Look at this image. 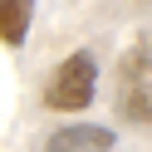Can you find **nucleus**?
<instances>
[{"label":"nucleus","mask_w":152,"mask_h":152,"mask_svg":"<svg viewBox=\"0 0 152 152\" xmlns=\"http://www.w3.org/2000/svg\"><path fill=\"white\" fill-rule=\"evenodd\" d=\"M118 113L137 128H152V30L118 59Z\"/></svg>","instance_id":"1"},{"label":"nucleus","mask_w":152,"mask_h":152,"mask_svg":"<svg viewBox=\"0 0 152 152\" xmlns=\"http://www.w3.org/2000/svg\"><path fill=\"white\" fill-rule=\"evenodd\" d=\"M93 88H98V64H93L88 49H74L69 59L54 69L49 88H44V103L49 108H64V113H79L93 103Z\"/></svg>","instance_id":"2"},{"label":"nucleus","mask_w":152,"mask_h":152,"mask_svg":"<svg viewBox=\"0 0 152 152\" xmlns=\"http://www.w3.org/2000/svg\"><path fill=\"white\" fill-rule=\"evenodd\" d=\"M44 152H113V132L108 128H93V123H79V128L54 132Z\"/></svg>","instance_id":"3"},{"label":"nucleus","mask_w":152,"mask_h":152,"mask_svg":"<svg viewBox=\"0 0 152 152\" xmlns=\"http://www.w3.org/2000/svg\"><path fill=\"white\" fill-rule=\"evenodd\" d=\"M30 20H34V0H0V44L20 49L30 39Z\"/></svg>","instance_id":"4"}]
</instances>
